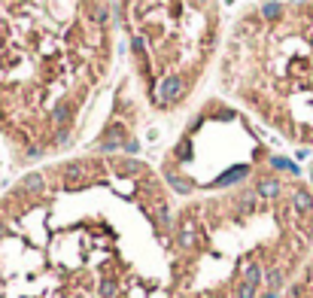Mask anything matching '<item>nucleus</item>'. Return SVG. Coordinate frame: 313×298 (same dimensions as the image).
Returning a JSON list of instances; mask_svg holds the SVG:
<instances>
[{"mask_svg": "<svg viewBox=\"0 0 313 298\" xmlns=\"http://www.w3.org/2000/svg\"><path fill=\"white\" fill-rule=\"evenodd\" d=\"M0 298H89L64 280L37 247L0 219Z\"/></svg>", "mask_w": 313, "mask_h": 298, "instance_id": "f257e3e1", "label": "nucleus"}]
</instances>
